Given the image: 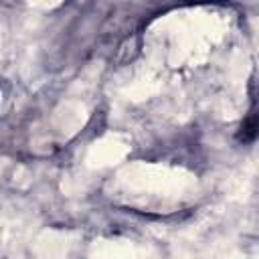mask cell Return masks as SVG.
<instances>
[{"label":"cell","mask_w":259,"mask_h":259,"mask_svg":"<svg viewBox=\"0 0 259 259\" xmlns=\"http://www.w3.org/2000/svg\"><path fill=\"white\" fill-rule=\"evenodd\" d=\"M257 136H259V105H255L243 119L239 132H237V140L247 144V142H253Z\"/></svg>","instance_id":"1"},{"label":"cell","mask_w":259,"mask_h":259,"mask_svg":"<svg viewBox=\"0 0 259 259\" xmlns=\"http://www.w3.org/2000/svg\"><path fill=\"white\" fill-rule=\"evenodd\" d=\"M138 49H140L138 36H127L117 49V63H130L138 55Z\"/></svg>","instance_id":"2"}]
</instances>
